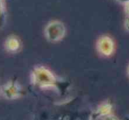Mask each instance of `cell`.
<instances>
[{"label": "cell", "instance_id": "obj_1", "mask_svg": "<svg viewBox=\"0 0 129 120\" xmlns=\"http://www.w3.org/2000/svg\"><path fill=\"white\" fill-rule=\"evenodd\" d=\"M31 81L34 85L42 89L58 88V78L48 68L38 66L34 68L31 74Z\"/></svg>", "mask_w": 129, "mask_h": 120}, {"label": "cell", "instance_id": "obj_2", "mask_svg": "<svg viewBox=\"0 0 129 120\" xmlns=\"http://www.w3.org/2000/svg\"><path fill=\"white\" fill-rule=\"evenodd\" d=\"M46 39L50 42H58L64 38L66 34V27L59 20H53L47 25L44 31Z\"/></svg>", "mask_w": 129, "mask_h": 120}, {"label": "cell", "instance_id": "obj_3", "mask_svg": "<svg viewBox=\"0 0 129 120\" xmlns=\"http://www.w3.org/2000/svg\"><path fill=\"white\" fill-rule=\"evenodd\" d=\"M96 48L102 57H111L115 52V42L109 35H102L98 39Z\"/></svg>", "mask_w": 129, "mask_h": 120}, {"label": "cell", "instance_id": "obj_4", "mask_svg": "<svg viewBox=\"0 0 129 120\" xmlns=\"http://www.w3.org/2000/svg\"><path fill=\"white\" fill-rule=\"evenodd\" d=\"M0 93L6 99L14 100L22 96L23 89L16 81H10L0 88Z\"/></svg>", "mask_w": 129, "mask_h": 120}, {"label": "cell", "instance_id": "obj_5", "mask_svg": "<svg viewBox=\"0 0 129 120\" xmlns=\"http://www.w3.org/2000/svg\"><path fill=\"white\" fill-rule=\"evenodd\" d=\"M5 48L7 52L15 54L19 52L21 48V41L17 36L11 35L5 39Z\"/></svg>", "mask_w": 129, "mask_h": 120}, {"label": "cell", "instance_id": "obj_6", "mask_svg": "<svg viewBox=\"0 0 129 120\" xmlns=\"http://www.w3.org/2000/svg\"><path fill=\"white\" fill-rule=\"evenodd\" d=\"M112 105L109 102H104L101 103L96 111V115L100 117H105L112 114Z\"/></svg>", "mask_w": 129, "mask_h": 120}, {"label": "cell", "instance_id": "obj_7", "mask_svg": "<svg viewBox=\"0 0 129 120\" xmlns=\"http://www.w3.org/2000/svg\"><path fill=\"white\" fill-rule=\"evenodd\" d=\"M5 14V5H4V0H0V22Z\"/></svg>", "mask_w": 129, "mask_h": 120}, {"label": "cell", "instance_id": "obj_8", "mask_svg": "<svg viewBox=\"0 0 129 120\" xmlns=\"http://www.w3.org/2000/svg\"><path fill=\"white\" fill-rule=\"evenodd\" d=\"M124 12L126 13V17H129V0L124 2Z\"/></svg>", "mask_w": 129, "mask_h": 120}, {"label": "cell", "instance_id": "obj_9", "mask_svg": "<svg viewBox=\"0 0 129 120\" xmlns=\"http://www.w3.org/2000/svg\"><path fill=\"white\" fill-rule=\"evenodd\" d=\"M104 120H119L118 118L117 117H115L114 115H112V114H111V115L109 116H106V117H104Z\"/></svg>", "mask_w": 129, "mask_h": 120}, {"label": "cell", "instance_id": "obj_10", "mask_svg": "<svg viewBox=\"0 0 129 120\" xmlns=\"http://www.w3.org/2000/svg\"><path fill=\"white\" fill-rule=\"evenodd\" d=\"M124 26L127 32H129V17H126L124 21Z\"/></svg>", "mask_w": 129, "mask_h": 120}, {"label": "cell", "instance_id": "obj_11", "mask_svg": "<svg viewBox=\"0 0 129 120\" xmlns=\"http://www.w3.org/2000/svg\"><path fill=\"white\" fill-rule=\"evenodd\" d=\"M126 74H127V76H128V78H129V65H128V67H127V70H126Z\"/></svg>", "mask_w": 129, "mask_h": 120}]
</instances>
